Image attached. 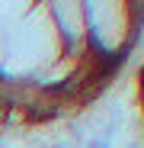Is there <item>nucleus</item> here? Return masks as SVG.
<instances>
[{
	"mask_svg": "<svg viewBox=\"0 0 144 148\" xmlns=\"http://www.w3.org/2000/svg\"><path fill=\"white\" fill-rule=\"evenodd\" d=\"M45 10L55 19V32L61 36V45L67 48V55H77L83 48H90L83 0H45Z\"/></svg>",
	"mask_w": 144,
	"mask_h": 148,
	"instance_id": "f03ea898",
	"label": "nucleus"
},
{
	"mask_svg": "<svg viewBox=\"0 0 144 148\" xmlns=\"http://www.w3.org/2000/svg\"><path fill=\"white\" fill-rule=\"evenodd\" d=\"M87 42L99 55H115L131 36V3L128 0H83Z\"/></svg>",
	"mask_w": 144,
	"mask_h": 148,
	"instance_id": "f257e3e1",
	"label": "nucleus"
}]
</instances>
